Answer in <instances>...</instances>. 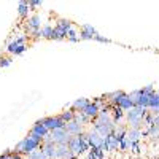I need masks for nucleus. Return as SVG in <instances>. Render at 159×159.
<instances>
[{
	"mask_svg": "<svg viewBox=\"0 0 159 159\" xmlns=\"http://www.w3.org/2000/svg\"><path fill=\"white\" fill-rule=\"evenodd\" d=\"M150 110L148 108H142V107H135L130 108L129 111H126V121H127V127L132 129H142L143 127V118L147 116Z\"/></svg>",
	"mask_w": 159,
	"mask_h": 159,
	"instance_id": "nucleus-1",
	"label": "nucleus"
},
{
	"mask_svg": "<svg viewBox=\"0 0 159 159\" xmlns=\"http://www.w3.org/2000/svg\"><path fill=\"white\" fill-rule=\"evenodd\" d=\"M25 40H27V35H24V34L15 37L13 40H10L8 45H7V52H10V54H13V56H21L22 52L27 51Z\"/></svg>",
	"mask_w": 159,
	"mask_h": 159,
	"instance_id": "nucleus-2",
	"label": "nucleus"
},
{
	"mask_svg": "<svg viewBox=\"0 0 159 159\" xmlns=\"http://www.w3.org/2000/svg\"><path fill=\"white\" fill-rule=\"evenodd\" d=\"M24 148H22V156H27L29 153L35 151V150H40L42 148V143H43V139L42 137H37V135H32V134H27L24 139Z\"/></svg>",
	"mask_w": 159,
	"mask_h": 159,
	"instance_id": "nucleus-3",
	"label": "nucleus"
},
{
	"mask_svg": "<svg viewBox=\"0 0 159 159\" xmlns=\"http://www.w3.org/2000/svg\"><path fill=\"white\" fill-rule=\"evenodd\" d=\"M42 123H43V126H45L49 132L56 130V129H64V127H65V123L61 119L59 115H57V116H45V118H42Z\"/></svg>",
	"mask_w": 159,
	"mask_h": 159,
	"instance_id": "nucleus-4",
	"label": "nucleus"
},
{
	"mask_svg": "<svg viewBox=\"0 0 159 159\" xmlns=\"http://www.w3.org/2000/svg\"><path fill=\"white\" fill-rule=\"evenodd\" d=\"M99 32L96 30V27H92L91 24H81V27L78 30V37L80 40H94V37Z\"/></svg>",
	"mask_w": 159,
	"mask_h": 159,
	"instance_id": "nucleus-5",
	"label": "nucleus"
},
{
	"mask_svg": "<svg viewBox=\"0 0 159 159\" xmlns=\"http://www.w3.org/2000/svg\"><path fill=\"white\" fill-rule=\"evenodd\" d=\"M51 137H52V140H54L56 145H67V142H69V139H70V135L67 134L65 127H64V129L52 130V132H51Z\"/></svg>",
	"mask_w": 159,
	"mask_h": 159,
	"instance_id": "nucleus-6",
	"label": "nucleus"
},
{
	"mask_svg": "<svg viewBox=\"0 0 159 159\" xmlns=\"http://www.w3.org/2000/svg\"><path fill=\"white\" fill-rule=\"evenodd\" d=\"M88 137H89V147L91 148H99L103 151V139L99 135V132H96L94 129H91L88 132Z\"/></svg>",
	"mask_w": 159,
	"mask_h": 159,
	"instance_id": "nucleus-7",
	"label": "nucleus"
},
{
	"mask_svg": "<svg viewBox=\"0 0 159 159\" xmlns=\"http://www.w3.org/2000/svg\"><path fill=\"white\" fill-rule=\"evenodd\" d=\"M116 150H119V140L113 134L105 137L103 139V153L105 151H116Z\"/></svg>",
	"mask_w": 159,
	"mask_h": 159,
	"instance_id": "nucleus-8",
	"label": "nucleus"
},
{
	"mask_svg": "<svg viewBox=\"0 0 159 159\" xmlns=\"http://www.w3.org/2000/svg\"><path fill=\"white\" fill-rule=\"evenodd\" d=\"M29 134H32V135H37V137H42V139H45L48 134H49V130L43 126V123H42V119H38V121L32 126V129L29 130Z\"/></svg>",
	"mask_w": 159,
	"mask_h": 159,
	"instance_id": "nucleus-9",
	"label": "nucleus"
},
{
	"mask_svg": "<svg viewBox=\"0 0 159 159\" xmlns=\"http://www.w3.org/2000/svg\"><path fill=\"white\" fill-rule=\"evenodd\" d=\"M65 130H67V134H69V135H72V137L80 135L81 132H84V130H83V126L80 124L78 121H75V119L65 124Z\"/></svg>",
	"mask_w": 159,
	"mask_h": 159,
	"instance_id": "nucleus-10",
	"label": "nucleus"
},
{
	"mask_svg": "<svg viewBox=\"0 0 159 159\" xmlns=\"http://www.w3.org/2000/svg\"><path fill=\"white\" fill-rule=\"evenodd\" d=\"M116 107H119V108L124 110V111H129L130 108H134V107H135V103L132 102V99L129 97V94H126V92H124V94H123L121 97H119Z\"/></svg>",
	"mask_w": 159,
	"mask_h": 159,
	"instance_id": "nucleus-11",
	"label": "nucleus"
},
{
	"mask_svg": "<svg viewBox=\"0 0 159 159\" xmlns=\"http://www.w3.org/2000/svg\"><path fill=\"white\" fill-rule=\"evenodd\" d=\"M27 29L29 32L42 29V18H40V15H32L27 18Z\"/></svg>",
	"mask_w": 159,
	"mask_h": 159,
	"instance_id": "nucleus-12",
	"label": "nucleus"
},
{
	"mask_svg": "<svg viewBox=\"0 0 159 159\" xmlns=\"http://www.w3.org/2000/svg\"><path fill=\"white\" fill-rule=\"evenodd\" d=\"M42 150L48 159H57V145L56 143H51V145H42Z\"/></svg>",
	"mask_w": 159,
	"mask_h": 159,
	"instance_id": "nucleus-13",
	"label": "nucleus"
},
{
	"mask_svg": "<svg viewBox=\"0 0 159 159\" xmlns=\"http://www.w3.org/2000/svg\"><path fill=\"white\" fill-rule=\"evenodd\" d=\"M67 147H69V150H70L73 154H83V153H81V145H80L78 135H75V137L70 135V139H69V142H67Z\"/></svg>",
	"mask_w": 159,
	"mask_h": 159,
	"instance_id": "nucleus-14",
	"label": "nucleus"
},
{
	"mask_svg": "<svg viewBox=\"0 0 159 159\" xmlns=\"http://www.w3.org/2000/svg\"><path fill=\"white\" fill-rule=\"evenodd\" d=\"M91 103V100L89 99H84V97H81V99H76L72 105H70V108L72 110H75L76 113H80V111H83L86 107H88V105Z\"/></svg>",
	"mask_w": 159,
	"mask_h": 159,
	"instance_id": "nucleus-15",
	"label": "nucleus"
},
{
	"mask_svg": "<svg viewBox=\"0 0 159 159\" xmlns=\"http://www.w3.org/2000/svg\"><path fill=\"white\" fill-rule=\"evenodd\" d=\"M99 111H100V108L97 107L96 103H92V102H91V103L88 105V107H86V108H84V110H83L81 113H83V115H86V116H88V118L91 119V121H92V119H94V118H97Z\"/></svg>",
	"mask_w": 159,
	"mask_h": 159,
	"instance_id": "nucleus-16",
	"label": "nucleus"
},
{
	"mask_svg": "<svg viewBox=\"0 0 159 159\" xmlns=\"http://www.w3.org/2000/svg\"><path fill=\"white\" fill-rule=\"evenodd\" d=\"M110 111H111V119L115 124H119L123 121V118L126 116V111L121 110L119 107H110Z\"/></svg>",
	"mask_w": 159,
	"mask_h": 159,
	"instance_id": "nucleus-17",
	"label": "nucleus"
},
{
	"mask_svg": "<svg viewBox=\"0 0 159 159\" xmlns=\"http://www.w3.org/2000/svg\"><path fill=\"white\" fill-rule=\"evenodd\" d=\"M126 137H127V140L130 143L132 142H140L142 140V129H132V127H129Z\"/></svg>",
	"mask_w": 159,
	"mask_h": 159,
	"instance_id": "nucleus-18",
	"label": "nucleus"
},
{
	"mask_svg": "<svg viewBox=\"0 0 159 159\" xmlns=\"http://www.w3.org/2000/svg\"><path fill=\"white\" fill-rule=\"evenodd\" d=\"M75 115H76V111H75V110H72V108L69 107V108H65L59 116H61L62 121H64L65 124H67V123H70V121H73V119H75Z\"/></svg>",
	"mask_w": 159,
	"mask_h": 159,
	"instance_id": "nucleus-19",
	"label": "nucleus"
},
{
	"mask_svg": "<svg viewBox=\"0 0 159 159\" xmlns=\"http://www.w3.org/2000/svg\"><path fill=\"white\" fill-rule=\"evenodd\" d=\"M67 38V32H65L64 29L57 27V25H54V29H52V35H51V40H56V42H61V40H65Z\"/></svg>",
	"mask_w": 159,
	"mask_h": 159,
	"instance_id": "nucleus-20",
	"label": "nucleus"
},
{
	"mask_svg": "<svg viewBox=\"0 0 159 159\" xmlns=\"http://www.w3.org/2000/svg\"><path fill=\"white\" fill-rule=\"evenodd\" d=\"M29 11H30V8H29V3L27 2H19V5H18V15L22 19L29 18Z\"/></svg>",
	"mask_w": 159,
	"mask_h": 159,
	"instance_id": "nucleus-21",
	"label": "nucleus"
},
{
	"mask_svg": "<svg viewBox=\"0 0 159 159\" xmlns=\"http://www.w3.org/2000/svg\"><path fill=\"white\" fill-rule=\"evenodd\" d=\"M57 27H61V29H64L65 32H69L72 27H73V22L70 21V19H57Z\"/></svg>",
	"mask_w": 159,
	"mask_h": 159,
	"instance_id": "nucleus-22",
	"label": "nucleus"
},
{
	"mask_svg": "<svg viewBox=\"0 0 159 159\" xmlns=\"http://www.w3.org/2000/svg\"><path fill=\"white\" fill-rule=\"evenodd\" d=\"M52 25L51 24H45L42 25V29H40V32H42V38H49L51 40V35H52Z\"/></svg>",
	"mask_w": 159,
	"mask_h": 159,
	"instance_id": "nucleus-23",
	"label": "nucleus"
},
{
	"mask_svg": "<svg viewBox=\"0 0 159 159\" xmlns=\"http://www.w3.org/2000/svg\"><path fill=\"white\" fill-rule=\"evenodd\" d=\"M67 40L69 42H72V43H76V42H80V37H78V30L75 29V25L67 32Z\"/></svg>",
	"mask_w": 159,
	"mask_h": 159,
	"instance_id": "nucleus-24",
	"label": "nucleus"
},
{
	"mask_svg": "<svg viewBox=\"0 0 159 159\" xmlns=\"http://www.w3.org/2000/svg\"><path fill=\"white\" fill-rule=\"evenodd\" d=\"M25 159H48V157L42 150H35V151H32V153H29L27 156H25Z\"/></svg>",
	"mask_w": 159,
	"mask_h": 159,
	"instance_id": "nucleus-25",
	"label": "nucleus"
},
{
	"mask_svg": "<svg viewBox=\"0 0 159 159\" xmlns=\"http://www.w3.org/2000/svg\"><path fill=\"white\" fill-rule=\"evenodd\" d=\"M75 121H78L81 126H84V124H88V123L91 121V119H89L86 115H83L81 111H80V113H76V115H75Z\"/></svg>",
	"mask_w": 159,
	"mask_h": 159,
	"instance_id": "nucleus-26",
	"label": "nucleus"
},
{
	"mask_svg": "<svg viewBox=\"0 0 159 159\" xmlns=\"http://www.w3.org/2000/svg\"><path fill=\"white\" fill-rule=\"evenodd\" d=\"M11 62H13L11 56H2L0 57V69H7L8 65H11Z\"/></svg>",
	"mask_w": 159,
	"mask_h": 159,
	"instance_id": "nucleus-27",
	"label": "nucleus"
},
{
	"mask_svg": "<svg viewBox=\"0 0 159 159\" xmlns=\"http://www.w3.org/2000/svg\"><path fill=\"white\" fill-rule=\"evenodd\" d=\"M129 150H130V153H134V154H140L143 148L140 147V142H132L130 147H129Z\"/></svg>",
	"mask_w": 159,
	"mask_h": 159,
	"instance_id": "nucleus-28",
	"label": "nucleus"
},
{
	"mask_svg": "<svg viewBox=\"0 0 159 159\" xmlns=\"http://www.w3.org/2000/svg\"><path fill=\"white\" fill-rule=\"evenodd\" d=\"M129 147H130V142L127 140V137H124V139L119 140V150H121V151H127Z\"/></svg>",
	"mask_w": 159,
	"mask_h": 159,
	"instance_id": "nucleus-29",
	"label": "nucleus"
},
{
	"mask_svg": "<svg viewBox=\"0 0 159 159\" xmlns=\"http://www.w3.org/2000/svg\"><path fill=\"white\" fill-rule=\"evenodd\" d=\"M140 91L143 92V94H147V96H151V94H154V92H156V89H154V86H153V84L145 86V88H142Z\"/></svg>",
	"mask_w": 159,
	"mask_h": 159,
	"instance_id": "nucleus-30",
	"label": "nucleus"
},
{
	"mask_svg": "<svg viewBox=\"0 0 159 159\" xmlns=\"http://www.w3.org/2000/svg\"><path fill=\"white\" fill-rule=\"evenodd\" d=\"M94 40H96V42H99V43H111V40H110V38L103 37V35H100V34H97V35L94 37Z\"/></svg>",
	"mask_w": 159,
	"mask_h": 159,
	"instance_id": "nucleus-31",
	"label": "nucleus"
},
{
	"mask_svg": "<svg viewBox=\"0 0 159 159\" xmlns=\"http://www.w3.org/2000/svg\"><path fill=\"white\" fill-rule=\"evenodd\" d=\"M129 97L132 99V102H134V103H137V100H139V97H140V89H137V91H132V92H129Z\"/></svg>",
	"mask_w": 159,
	"mask_h": 159,
	"instance_id": "nucleus-32",
	"label": "nucleus"
},
{
	"mask_svg": "<svg viewBox=\"0 0 159 159\" xmlns=\"http://www.w3.org/2000/svg\"><path fill=\"white\" fill-rule=\"evenodd\" d=\"M92 103H96V105H97L99 108H103L105 105H107V102H105V100H103L102 97H96L94 100H92Z\"/></svg>",
	"mask_w": 159,
	"mask_h": 159,
	"instance_id": "nucleus-33",
	"label": "nucleus"
},
{
	"mask_svg": "<svg viewBox=\"0 0 159 159\" xmlns=\"http://www.w3.org/2000/svg\"><path fill=\"white\" fill-rule=\"evenodd\" d=\"M27 3H29V8L30 10H35L38 7H42V2H40V0H30V2H27Z\"/></svg>",
	"mask_w": 159,
	"mask_h": 159,
	"instance_id": "nucleus-34",
	"label": "nucleus"
},
{
	"mask_svg": "<svg viewBox=\"0 0 159 159\" xmlns=\"http://www.w3.org/2000/svg\"><path fill=\"white\" fill-rule=\"evenodd\" d=\"M29 34L32 35V38H42V32H40V29L38 30H30Z\"/></svg>",
	"mask_w": 159,
	"mask_h": 159,
	"instance_id": "nucleus-35",
	"label": "nucleus"
},
{
	"mask_svg": "<svg viewBox=\"0 0 159 159\" xmlns=\"http://www.w3.org/2000/svg\"><path fill=\"white\" fill-rule=\"evenodd\" d=\"M0 159H8L7 156H3V154H0Z\"/></svg>",
	"mask_w": 159,
	"mask_h": 159,
	"instance_id": "nucleus-36",
	"label": "nucleus"
},
{
	"mask_svg": "<svg viewBox=\"0 0 159 159\" xmlns=\"http://www.w3.org/2000/svg\"><path fill=\"white\" fill-rule=\"evenodd\" d=\"M19 159H25V156H19Z\"/></svg>",
	"mask_w": 159,
	"mask_h": 159,
	"instance_id": "nucleus-37",
	"label": "nucleus"
}]
</instances>
